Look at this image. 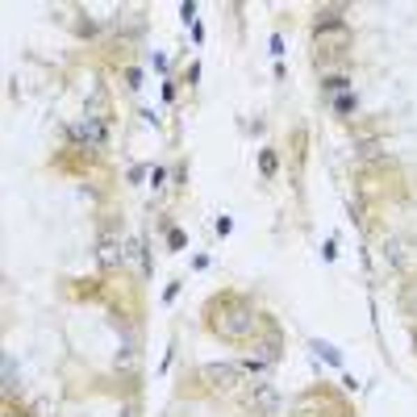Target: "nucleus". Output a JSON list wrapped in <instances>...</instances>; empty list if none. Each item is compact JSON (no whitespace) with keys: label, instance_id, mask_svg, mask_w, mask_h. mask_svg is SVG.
<instances>
[{"label":"nucleus","instance_id":"nucleus-1","mask_svg":"<svg viewBox=\"0 0 417 417\" xmlns=\"http://www.w3.org/2000/svg\"><path fill=\"white\" fill-rule=\"evenodd\" d=\"M213 330H217L221 338L242 343V338L255 334V309H251L246 301H230V309H221V313L213 317Z\"/></svg>","mask_w":417,"mask_h":417},{"label":"nucleus","instance_id":"nucleus-2","mask_svg":"<svg viewBox=\"0 0 417 417\" xmlns=\"http://www.w3.org/2000/svg\"><path fill=\"white\" fill-rule=\"evenodd\" d=\"M246 405H251V414H259V417H276L280 414V393H276V384H267V380L251 384V388H246Z\"/></svg>","mask_w":417,"mask_h":417},{"label":"nucleus","instance_id":"nucleus-3","mask_svg":"<svg viewBox=\"0 0 417 417\" xmlns=\"http://www.w3.org/2000/svg\"><path fill=\"white\" fill-rule=\"evenodd\" d=\"M200 380H205L209 388H217V393H230V388L242 380V368H238V363H205V368H200Z\"/></svg>","mask_w":417,"mask_h":417},{"label":"nucleus","instance_id":"nucleus-4","mask_svg":"<svg viewBox=\"0 0 417 417\" xmlns=\"http://www.w3.org/2000/svg\"><path fill=\"white\" fill-rule=\"evenodd\" d=\"M71 138H79L84 146H96V150H104V142H109V134H104V125H100L96 117L75 121V125H71Z\"/></svg>","mask_w":417,"mask_h":417},{"label":"nucleus","instance_id":"nucleus-5","mask_svg":"<svg viewBox=\"0 0 417 417\" xmlns=\"http://www.w3.org/2000/svg\"><path fill=\"white\" fill-rule=\"evenodd\" d=\"M384 259H388L393 267H414L417 263V255L409 251V242H401V238H393V242L384 246Z\"/></svg>","mask_w":417,"mask_h":417},{"label":"nucleus","instance_id":"nucleus-6","mask_svg":"<svg viewBox=\"0 0 417 417\" xmlns=\"http://www.w3.org/2000/svg\"><path fill=\"white\" fill-rule=\"evenodd\" d=\"M100 267H117L121 259H125V251H121V242H113V238H100Z\"/></svg>","mask_w":417,"mask_h":417},{"label":"nucleus","instance_id":"nucleus-7","mask_svg":"<svg viewBox=\"0 0 417 417\" xmlns=\"http://www.w3.org/2000/svg\"><path fill=\"white\" fill-rule=\"evenodd\" d=\"M313 351L330 363V368H343V355H338V347H330V343H313Z\"/></svg>","mask_w":417,"mask_h":417},{"label":"nucleus","instance_id":"nucleus-8","mask_svg":"<svg viewBox=\"0 0 417 417\" xmlns=\"http://www.w3.org/2000/svg\"><path fill=\"white\" fill-rule=\"evenodd\" d=\"M259 171H263V175H276V150H263V155H259Z\"/></svg>","mask_w":417,"mask_h":417},{"label":"nucleus","instance_id":"nucleus-9","mask_svg":"<svg viewBox=\"0 0 417 417\" xmlns=\"http://www.w3.org/2000/svg\"><path fill=\"white\" fill-rule=\"evenodd\" d=\"M347 88H351L347 75H330V79H326V92H347Z\"/></svg>","mask_w":417,"mask_h":417},{"label":"nucleus","instance_id":"nucleus-10","mask_svg":"<svg viewBox=\"0 0 417 417\" xmlns=\"http://www.w3.org/2000/svg\"><path fill=\"white\" fill-rule=\"evenodd\" d=\"M184 242H188L184 230H171V234H167V246H171V251H184Z\"/></svg>","mask_w":417,"mask_h":417},{"label":"nucleus","instance_id":"nucleus-11","mask_svg":"<svg viewBox=\"0 0 417 417\" xmlns=\"http://www.w3.org/2000/svg\"><path fill=\"white\" fill-rule=\"evenodd\" d=\"M17 380V368H13V355H4V388H13Z\"/></svg>","mask_w":417,"mask_h":417},{"label":"nucleus","instance_id":"nucleus-12","mask_svg":"<svg viewBox=\"0 0 417 417\" xmlns=\"http://www.w3.org/2000/svg\"><path fill=\"white\" fill-rule=\"evenodd\" d=\"M351 109H355V96H338L334 100V113H351Z\"/></svg>","mask_w":417,"mask_h":417},{"label":"nucleus","instance_id":"nucleus-13","mask_svg":"<svg viewBox=\"0 0 417 417\" xmlns=\"http://www.w3.org/2000/svg\"><path fill=\"white\" fill-rule=\"evenodd\" d=\"M180 17H184V21H196V4H192V0H188V4H180Z\"/></svg>","mask_w":417,"mask_h":417},{"label":"nucleus","instance_id":"nucleus-14","mask_svg":"<svg viewBox=\"0 0 417 417\" xmlns=\"http://www.w3.org/2000/svg\"><path fill=\"white\" fill-rule=\"evenodd\" d=\"M121 417H134V414H129V409H125V414H121Z\"/></svg>","mask_w":417,"mask_h":417}]
</instances>
